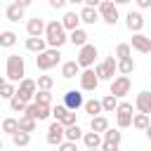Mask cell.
<instances>
[{
    "label": "cell",
    "instance_id": "1",
    "mask_svg": "<svg viewBox=\"0 0 151 151\" xmlns=\"http://www.w3.org/2000/svg\"><path fill=\"white\" fill-rule=\"evenodd\" d=\"M5 78H7V83H14V85H19L26 78V61H24L21 54H7V59H5Z\"/></svg>",
    "mask_w": 151,
    "mask_h": 151
},
{
    "label": "cell",
    "instance_id": "2",
    "mask_svg": "<svg viewBox=\"0 0 151 151\" xmlns=\"http://www.w3.org/2000/svg\"><path fill=\"white\" fill-rule=\"evenodd\" d=\"M45 40H47V47H52V50H59L61 45L68 42V33H66V28L61 26L59 19L47 21V26H45Z\"/></svg>",
    "mask_w": 151,
    "mask_h": 151
},
{
    "label": "cell",
    "instance_id": "3",
    "mask_svg": "<svg viewBox=\"0 0 151 151\" xmlns=\"http://www.w3.org/2000/svg\"><path fill=\"white\" fill-rule=\"evenodd\" d=\"M57 64H61V52L59 50H52V47H47L42 54H35V68L38 71H50V68H54Z\"/></svg>",
    "mask_w": 151,
    "mask_h": 151
},
{
    "label": "cell",
    "instance_id": "4",
    "mask_svg": "<svg viewBox=\"0 0 151 151\" xmlns=\"http://www.w3.org/2000/svg\"><path fill=\"white\" fill-rule=\"evenodd\" d=\"M97 57H99V50H97V45L87 42L85 47H80V50H78V57H76V61H78V66L85 71V68H94V61H97Z\"/></svg>",
    "mask_w": 151,
    "mask_h": 151
},
{
    "label": "cell",
    "instance_id": "5",
    "mask_svg": "<svg viewBox=\"0 0 151 151\" xmlns=\"http://www.w3.org/2000/svg\"><path fill=\"white\" fill-rule=\"evenodd\" d=\"M94 73H97L99 80H113L116 73H118V59H116L113 54L106 57L101 64H94Z\"/></svg>",
    "mask_w": 151,
    "mask_h": 151
},
{
    "label": "cell",
    "instance_id": "6",
    "mask_svg": "<svg viewBox=\"0 0 151 151\" xmlns=\"http://www.w3.org/2000/svg\"><path fill=\"white\" fill-rule=\"evenodd\" d=\"M134 106L130 101H120L118 109H116V125L118 130H125V127H132V118H134Z\"/></svg>",
    "mask_w": 151,
    "mask_h": 151
},
{
    "label": "cell",
    "instance_id": "7",
    "mask_svg": "<svg viewBox=\"0 0 151 151\" xmlns=\"http://www.w3.org/2000/svg\"><path fill=\"white\" fill-rule=\"evenodd\" d=\"M130 90H132V80H130L127 76H116V78L111 80L109 94H113V97L120 101L123 97H127V94H130Z\"/></svg>",
    "mask_w": 151,
    "mask_h": 151
},
{
    "label": "cell",
    "instance_id": "8",
    "mask_svg": "<svg viewBox=\"0 0 151 151\" xmlns=\"http://www.w3.org/2000/svg\"><path fill=\"white\" fill-rule=\"evenodd\" d=\"M97 12H99V17H101L104 24H109V26H116V24H118V5H116V2L101 0L99 7H97Z\"/></svg>",
    "mask_w": 151,
    "mask_h": 151
},
{
    "label": "cell",
    "instance_id": "9",
    "mask_svg": "<svg viewBox=\"0 0 151 151\" xmlns=\"http://www.w3.org/2000/svg\"><path fill=\"white\" fill-rule=\"evenodd\" d=\"M45 139H47V144H52V146H59V144H64V142H66V127H64L61 123L52 120V123H50V127H47V134H45Z\"/></svg>",
    "mask_w": 151,
    "mask_h": 151
},
{
    "label": "cell",
    "instance_id": "10",
    "mask_svg": "<svg viewBox=\"0 0 151 151\" xmlns=\"http://www.w3.org/2000/svg\"><path fill=\"white\" fill-rule=\"evenodd\" d=\"M17 94L24 99V101H33L35 99V94H38V83L33 80V78H24L19 85H17Z\"/></svg>",
    "mask_w": 151,
    "mask_h": 151
},
{
    "label": "cell",
    "instance_id": "11",
    "mask_svg": "<svg viewBox=\"0 0 151 151\" xmlns=\"http://www.w3.org/2000/svg\"><path fill=\"white\" fill-rule=\"evenodd\" d=\"M78 80H80V92H94L99 87V78H97L94 68H85Z\"/></svg>",
    "mask_w": 151,
    "mask_h": 151
},
{
    "label": "cell",
    "instance_id": "12",
    "mask_svg": "<svg viewBox=\"0 0 151 151\" xmlns=\"http://www.w3.org/2000/svg\"><path fill=\"white\" fill-rule=\"evenodd\" d=\"M45 26H47V21H45L42 17H31V19L26 21V33H28V38H45Z\"/></svg>",
    "mask_w": 151,
    "mask_h": 151
},
{
    "label": "cell",
    "instance_id": "13",
    "mask_svg": "<svg viewBox=\"0 0 151 151\" xmlns=\"http://www.w3.org/2000/svg\"><path fill=\"white\" fill-rule=\"evenodd\" d=\"M68 111H78V109H83L85 106V99H83V92L80 90H68L66 94H64V101H61Z\"/></svg>",
    "mask_w": 151,
    "mask_h": 151
},
{
    "label": "cell",
    "instance_id": "14",
    "mask_svg": "<svg viewBox=\"0 0 151 151\" xmlns=\"http://www.w3.org/2000/svg\"><path fill=\"white\" fill-rule=\"evenodd\" d=\"M24 116H28V118H33V120H47L50 116H52V106H38V104H28L26 106V111H24Z\"/></svg>",
    "mask_w": 151,
    "mask_h": 151
},
{
    "label": "cell",
    "instance_id": "15",
    "mask_svg": "<svg viewBox=\"0 0 151 151\" xmlns=\"http://www.w3.org/2000/svg\"><path fill=\"white\" fill-rule=\"evenodd\" d=\"M125 26H127V31H132V35L134 33H142V28H144V14L130 9L125 14Z\"/></svg>",
    "mask_w": 151,
    "mask_h": 151
},
{
    "label": "cell",
    "instance_id": "16",
    "mask_svg": "<svg viewBox=\"0 0 151 151\" xmlns=\"http://www.w3.org/2000/svg\"><path fill=\"white\" fill-rule=\"evenodd\" d=\"M130 47H132L134 52H139V54H149V52H151V38L144 35V33H134Z\"/></svg>",
    "mask_w": 151,
    "mask_h": 151
},
{
    "label": "cell",
    "instance_id": "17",
    "mask_svg": "<svg viewBox=\"0 0 151 151\" xmlns=\"http://www.w3.org/2000/svg\"><path fill=\"white\" fill-rule=\"evenodd\" d=\"M134 109H137V113L151 116V92H149V90H142V92L134 97Z\"/></svg>",
    "mask_w": 151,
    "mask_h": 151
},
{
    "label": "cell",
    "instance_id": "18",
    "mask_svg": "<svg viewBox=\"0 0 151 151\" xmlns=\"http://www.w3.org/2000/svg\"><path fill=\"white\" fill-rule=\"evenodd\" d=\"M59 21H61V26L66 28V33H73V31L80 28V14H78V12H71V9H68V12H64V17H61Z\"/></svg>",
    "mask_w": 151,
    "mask_h": 151
},
{
    "label": "cell",
    "instance_id": "19",
    "mask_svg": "<svg viewBox=\"0 0 151 151\" xmlns=\"http://www.w3.org/2000/svg\"><path fill=\"white\" fill-rule=\"evenodd\" d=\"M80 73H83V68L78 66V61L76 59H71V61H64L61 64V78H66V80H71V78H80Z\"/></svg>",
    "mask_w": 151,
    "mask_h": 151
},
{
    "label": "cell",
    "instance_id": "20",
    "mask_svg": "<svg viewBox=\"0 0 151 151\" xmlns=\"http://www.w3.org/2000/svg\"><path fill=\"white\" fill-rule=\"evenodd\" d=\"M78 14H80V24H87V26H92V24L101 21V17H99V12H97L94 7H83Z\"/></svg>",
    "mask_w": 151,
    "mask_h": 151
},
{
    "label": "cell",
    "instance_id": "21",
    "mask_svg": "<svg viewBox=\"0 0 151 151\" xmlns=\"http://www.w3.org/2000/svg\"><path fill=\"white\" fill-rule=\"evenodd\" d=\"M87 38H90V35H87V31H85V28H78V31L68 33V42H71L73 47H78V50L87 45Z\"/></svg>",
    "mask_w": 151,
    "mask_h": 151
},
{
    "label": "cell",
    "instance_id": "22",
    "mask_svg": "<svg viewBox=\"0 0 151 151\" xmlns=\"http://www.w3.org/2000/svg\"><path fill=\"white\" fill-rule=\"evenodd\" d=\"M26 50L28 52H35V54H42L45 50H47V40L45 38H26Z\"/></svg>",
    "mask_w": 151,
    "mask_h": 151
},
{
    "label": "cell",
    "instance_id": "23",
    "mask_svg": "<svg viewBox=\"0 0 151 151\" xmlns=\"http://www.w3.org/2000/svg\"><path fill=\"white\" fill-rule=\"evenodd\" d=\"M83 144H85V149H101V144H104V137L90 130V132H85V134H83Z\"/></svg>",
    "mask_w": 151,
    "mask_h": 151
},
{
    "label": "cell",
    "instance_id": "24",
    "mask_svg": "<svg viewBox=\"0 0 151 151\" xmlns=\"http://www.w3.org/2000/svg\"><path fill=\"white\" fill-rule=\"evenodd\" d=\"M90 130L97 132V134H104L109 130V118L106 116H97V118H90Z\"/></svg>",
    "mask_w": 151,
    "mask_h": 151
},
{
    "label": "cell",
    "instance_id": "25",
    "mask_svg": "<svg viewBox=\"0 0 151 151\" xmlns=\"http://www.w3.org/2000/svg\"><path fill=\"white\" fill-rule=\"evenodd\" d=\"M83 109H85V113H90V118H97V116L104 113L101 111V99H87Z\"/></svg>",
    "mask_w": 151,
    "mask_h": 151
},
{
    "label": "cell",
    "instance_id": "26",
    "mask_svg": "<svg viewBox=\"0 0 151 151\" xmlns=\"http://www.w3.org/2000/svg\"><path fill=\"white\" fill-rule=\"evenodd\" d=\"M5 17H7L12 24H17L19 19H24V9H21L17 2H12V5H7V9H5Z\"/></svg>",
    "mask_w": 151,
    "mask_h": 151
},
{
    "label": "cell",
    "instance_id": "27",
    "mask_svg": "<svg viewBox=\"0 0 151 151\" xmlns=\"http://www.w3.org/2000/svg\"><path fill=\"white\" fill-rule=\"evenodd\" d=\"M101 137H104L106 144H118V146H120V142H123V132H120L118 127H109Z\"/></svg>",
    "mask_w": 151,
    "mask_h": 151
},
{
    "label": "cell",
    "instance_id": "28",
    "mask_svg": "<svg viewBox=\"0 0 151 151\" xmlns=\"http://www.w3.org/2000/svg\"><path fill=\"white\" fill-rule=\"evenodd\" d=\"M118 104H120V101H118L113 94H106V97H101V111H104V113H116Z\"/></svg>",
    "mask_w": 151,
    "mask_h": 151
},
{
    "label": "cell",
    "instance_id": "29",
    "mask_svg": "<svg viewBox=\"0 0 151 151\" xmlns=\"http://www.w3.org/2000/svg\"><path fill=\"white\" fill-rule=\"evenodd\" d=\"M2 132L9 134V137H14V134L19 132V118H12V116L5 118V120H2Z\"/></svg>",
    "mask_w": 151,
    "mask_h": 151
},
{
    "label": "cell",
    "instance_id": "30",
    "mask_svg": "<svg viewBox=\"0 0 151 151\" xmlns=\"http://www.w3.org/2000/svg\"><path fill=\"white\" fill-rule=\"evenodd\" d=\"M35 127H38V120H33V118H28V116H21L19 118V132H35Z\"/></svg>",
    "mask_w": 151,
    "mask_h": 151
},
{
    "label": "cell",
    "instance_id": "31",
    "mask_svg": "<svg viewBox=\"0 0 151 151\" xmlns=\"http://www.w3.org/2000/svg\"><path fill=\"white\" fill-rule=\"evenodd\" d=\"M116 59H118V61L132 59V47H130V42H118V47H116Z\"/></svg>",
    "mask_w": 151,
    "mask_h": 151
},
{
    "label": "cell",
    "instance_id": "32",
    "mask_svg": "<svg viewBox=\"0 0 151 151\" xmlns=\"http://www.w3.org/2000/svg\"><path fill=\"white\" fill-rule=\"evenodd\" d=\"M149 125H151V118H149V116H144V113H134V118H132V127H134V130H144V132H146Z\"/></svg>",
    "mask_w": 151,
    "mask_h": 151
},
{
    "label": "cell",
    "instance_id": "33",
    "mask_svg": "<svg viewBox=\"0 0 151 151\" xmlns=\"http://www.w3.org/2000/svg\"><path fill=\"white\" fill-rule=\"evenodd\" d=\"M17 38L19 35L14 31H2L0 33V47H14L17 45Z\"/></svg>",
    "mask_w": 151,
    "mask_h": 151
},
{
    "label": "cell",
    "instance_id": "34",
    "mask_svg": "<svg viewBox=\"0 0 151 151\" xmlns=\"http://www.w3.org/2000/svg\"><path fill=\"white\" fill-rule=\"evenodd\" d=\"M83 127L80 125H71V127H66V142H76L78 144V139H83Z\"/></svg>",
    "mask_w": 151,
    "mask_h": 151
},
{
    "label": "cell",
    "instance_id": "35",
    "mask_svg": "<svg viewBox=\"0 0 151 151\" xmlns=\"http://www.w3.org/2000/svg\"><path fill=\"white\" fill-rule=\"evenodd\" d=\"M134 66H137V64H134V59H123V61H118V73L130 78V73L134 71Z\"/></svg>",
    "mask_w": 151,
    "mask_h": 151
},
{
    "label": "cell",
    "instance_id": "36",
    "mask_svg": "<svg viewBox=\"0 0 151 151\" xmlns=\"http://www.w3.org/2000/svg\"><path fill=\"white\" fill-rule=\"evenodd\" d=\"M38 90H42V92H52V87H54V78L52 76H38Z\"/></svg>",
    "mask_w": 151,
    "mask_h": 151
},
{
    "label": "cell",
    "instance_id": "37",
    "mask_svg": "<svg viewBox=\"0 0 151 151\" xmlns=\"http://www.w3.org/2000/svg\"><path fill=\"white\" fill-rule=\"evenodd\" d=\"M26 106H28V101H24L19 94H14V97L9 99V109H12L14 113H24V111H26Z\"/></svg>",
    "mask_w": 151,
    "mask_h": 151
},
{
    "label": "cell",
    "instance_id": "38",
    "mask_svg": "<svg viewBox=\"0 0 151 151\" xmlns=\"http://www.w3.org/2000/svg\"><path fill=\"white\" fill-rule=\"evenodd\" d=\"M33 104H38V106H52V92H42V90H38Z\"/></svg>",
    "mask_w": 151,
    "mask_h": 151
},
{
    "label": "cell",
    "instance_id": "39",
    "mask_svg": "<svg viewBox=\"0 0 151 151\" xmlns=\"http://www.w3.org/2000/svg\"><path fill=\"white\" fill-rule=\"evenodd\" d=\"M57 123H61L64 127H71V125H78V113H76V111H66V113L61 116V120H57Z\"/></svg>",
    "mask_w": 151,
    "mask_h": 151
},
{
    "label": "cell",
    "instance_id": "40",
    "mask_svg": "<svg viewBox=\"0 0 151 151\" xmlns=\"http://www.w3.org/2000/svg\"><path fill=\"white\" fill-rule=\"evenodd\" d=\"M12 144H14V146H28V144H31V134H28V132H17V134L12 137Z\"/></svg>",
    "mask_w": 151,
    "mask_h": 151
},
{
    "label": "cell",
    "instance_id": "41",
    "mask_svg": "<svg viewBox=\"0 0 151 151\" xmlns=\"http://www.w3.org/2000/svg\"><path fill=\"white\" fill-rule=\"evenodd\" d=\"M14 94H17V85H14V83H7V85L0 90V97H2V99H12Z\"/></svg>",
    "mask_w": 151,
    "mask_h": 151
},
{
    "label": "cell",
    "instance_id": "42",
    "mask_svg": "<svg viewBox=\"0 0 151 151\" xmlns=\"http://www.w3.org/2000/svg\"><path fill=\"white\" fill-rule=\"evenodd\" d=\"M66 111H68V109H66L64 104H57V106H52V118H54V120H61V116H64Z\"/></svg>",
    "mask_w": 151,
    "mask_h": 151
},
{
    "label": "cell",
    "instance_id": "43",
    "mask_svg": "<svg viewBox=\"0 0 151 151\" xmlns=\"http://www.w3.org/2000/svg\"><path fill=\"white\" fill-rule=\"evenodd\" d=\"M57 151H78V144L76 142H64L57 146Z\"/></svg>",
    "mask_w": 151,
    "mask_h": 151
},
{
    "label": "cell",
    "instance_id": "44",
    "mask_svg": "<svg viewBox=\"0 0 151 151\" xmlns=\"http://www.w3.org/2000/svg\"><path fill=\"white\" fill-rule=\"evenodd\" d=\"M50 7L52 9H64L66 7V0H50Z\"/></svg>",
    "mask_w": 151,
    "mask_h": 151
},
{
    "label": "cell",
    "instance_id": "45",
    "mask_svg": "<svg viewBox=\"0 0 151 151\" xmlns=\"http://www.w3.org/2000/svg\"><path fill=\"white\" fill-rule=\"evenodd\" d=\"M101 151H120V146H118V144H106V142H104V144H101Z\"/></svg>",
    "mask_w": 151,
    "mask_h": 151
},
{
    "label": "cell",
    "instance_id": "46",
    "mask_svg": "<svg viewBox=\"0 0 151 151\" xmlns=\"http://www.w3.org/2000/svg\"><path fill=\"white\" fill-rule=\"evenodd\" d=\"M137 7L139 9H149L151 7V0H137Z\"/></svg>",
    "mask_w": 151,
    "mask_h": 151
},
{
    "label": "cell",
    "instance_id": "47",
    "mask_svg": "<svg viewBox=\"0 0 151 151\" xmlns=\"http://www.w3.org/2000/svg\"><path fill=\"white\" fill-rule=\"evenodd\" d=\"M17 5H19L21 9H28V7H31V0H17Z\"/></svg>",
    "mask_w": 151,
    "mask_h": 151
},
{
    "label": "cell",
    "instance_id": "48",
    "mask_svg": "<svg viewBox=\"0 0 151 151\" xmlns=\"http://www.w3.org/2000/svg\"><path fill=\"white\" fill-rule=\"evenodd\" d=\"M5 85H7V78H5V76H0V90H2Z\"/></svg>",
    "mask_w": 151,
    "mask_h": 151
},
{
    "label": "cell",
    "instance_id": "49",
    "mask_svg": "<svg viewBox=\"0 0 151 151\" xmlns=\"http://www.w3.org/2000/svg\"><path fill=\"white\" fill-rule=\"evenodd\" d=\"M146 137H149V139H151V125H149V127H146Z\"/></svg>",
    "mask_w": 151,
    "mask_h": 151
},
{
    "label": "cell",
    "instance_id": "50",
    "mask_svg": "<svg viewBox=\"0 0 151 151\" xmlns=\"http://www.w3.org/2000/svg\"><path fill=\"white\" fill-rule=\"evenodd\" d=\"M85 151H101V149H85Z\"/></svg>",
    "mask_w": 151,
    "mask_h": 151
},
{
    "label": "cell",
    "instance_id": "51",
    "mask_svg": "<svg viewBox=\"0 0 151 151\" xmlns=\"http://www.w3.org/2000/svg\"><path fill=\"white\" fill-rule=\"evenodd\" d=\"M0 151H2V139H0Z\"/></svg>",
    "mask_w": 151,
    "mask_h": 151
},
{
    "label": "cell",
    "instance_id": "52",
    "mask_svg": "<svg viewBox=\"0 0 151 151\" xmlns=\"http://www.w3.org/2000/svg\"><path fill=\"white\" fill-rule=\"evenodd\" d=\"M0 99H2V97H0Z\"/></svg>",
    "mask_w": 151,
    "mask_h": 151
}]
</instances>
